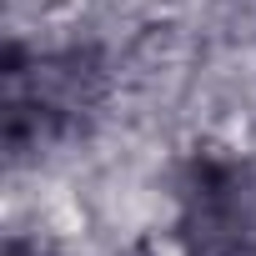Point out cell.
Instances as JSON below:
<instances>
[{
	"mask_svg": "<svg viewBox=\"0 0 256 256\" xmlns=\"http://www.w3.org/2000/svg\"><path fill=\"white\" fill-rule=\"evenodd\" d=\"M96 60L80 50L66 56H36L30 66L20 60V50H10L6 60V151L20 161L40 146H50L56 136H66L70 126L86 116V106H96Z\"/></svg>",
	"mask_w": 256,
	"mask_h": 256,
	"instance_id": "obj_1",
	"label": "cell"
},
{
	"mask_svg": "<svg viewBox=\"0 0 256 256\" xmlns=\"http://www.w3.org/2000/svg\"><path fill=\"white\" fill-rule=\"evenodd\" d=\"M186 256H256V166L201 151L181 181Z\"/></svg>",
	"mask_w": 256,
	"mask_h": 256,
	"instance_id": "obj_2",
	"label": "cell"
}]
</instances>
